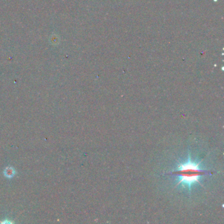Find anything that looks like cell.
Here are the masks:
<instances>
[{
  "label": "cell",
  "instance_id": "cell-1",
  "mask_svg": "<svg viewBox=\"0 0 224 224\" xmlns=\"http://www.w3.org/2000/svg\"><path fill=\"white\" fill-rule=\"evenodd\" d=\"M208 171L202 169L200 166V163L195 162L189 159L184 163L178 165L176 170L173 171V174L178 177L177 185L181 184L184 187H188L191 189L192 185L199 182L200 179L202 178Z\"/></svg>",
  "mask_w": 224,
  "mask_h": 224
}]
</instances>
